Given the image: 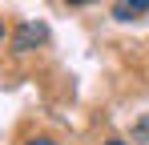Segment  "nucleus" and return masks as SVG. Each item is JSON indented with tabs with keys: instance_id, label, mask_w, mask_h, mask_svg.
<instances>
[{
	"instance_id": "1",
	"label": "nucleus",
	"mask_w": 149,
	"mask_h": 145,
	"mask_svg": "<svg viewBox=\"0 0 149 145\" xmlns=\"http://www.w3.org/2000/svg\"><path fill=\"white\" fill-rule=\"evenodd\" d=\"M45 36H49V28H45V24L24 20L16 32H12V48H16V52H32L36 45H45Z\"/></svg>"
},
{
	"instance_id": "2",
	"label": "nucleus",
	"mask_w": 149,
	"mask_h": 145,
	"mask_svg": "<svg viewBox=\"0 0 149 145\" xmlns=\"http://www.w3.org/2000/svg\"><path fill=\"white\" fill-rule=\"evenodd\" d=\"M141 12H149V0H121V4L113 8L117 20H133V16H141Z\"/></svg>"
},
{
	"instance_id": "3",
	"label": "nucleus",
	"mask_w": 149,
	"mask_h": 145,
	"mask_svg": "<svg viewBox=\"0 0 149 145\" xmlns=\"http://www.w3.org/2000/svg\"><path fill=\"white\" fill-rule=\"evenodd\" d=\"M137 141H149V117L141 121V125H137Z\"/></svg>"
},
{
	"instance_id": "4",
	"label": "nucleus",
	"mask_w": 149,
	"mask_h": 145,
	"mask_svg": "<svg viewBox=\"0 0 149 145\" xmlns=\"http://www.w3.org/2000/svg\"><path fill=\"white\" fill-rule=\"evenodd\" d=\"M24 145H56V141H52V137H28Z\"/></svg>"
},
{
	"instance_id": "5",
	"label": "nucleus",
	"mask_w": 149,
	"mask_h": 145,
	"mask_svg": "<svg viewBox=\"0 0 149 145\" xmlns=\"http://www.w3.org/2000/svg\"><path fill=\"white\" fill-rule=\"evenodd\" d=\"M65 4H73V8H81V4H93V0H65Z\"/></svg>"
},
{
	"instance_id": "6",
	"label": "nucleus",
	"mask_w": 149,
	"mask_h": 145,
	"mask_svg": "<svg viewBox=\"0 0 149 145\" xmlns=\"http://www.w3.org/2000/svg\"><path fill=\"white\" fill-rule=\"evenodd\" d=\"M4 36H8V32H4V20H0V48H4Z\"/></svg>"
},
{
	"instance_id": "7",
	"label": "nucleus",
	"mask_w": 149,
	"mask_h": 145,
	"mask_svg": "<svg viewBox=\"0 0 149 145\" xmlns=\"http://www.w3.org/2000/svg\"><path fill=\"white\" fill-rule=\"evenodd\" d=\"M105 145H125V141H117V137H113V141H105Z\"/></svg>"
}]
</instances>
